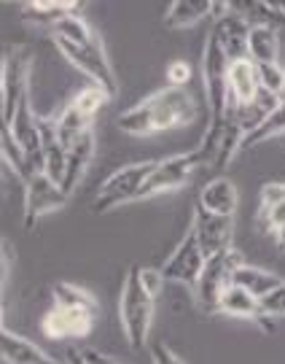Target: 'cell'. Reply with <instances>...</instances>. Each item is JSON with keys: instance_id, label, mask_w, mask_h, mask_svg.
<instances>
[{"instance_id": "cell-21", "label": "cell", "mask_w": 285, "mask_h": 364, "mask_svg": "<svg viewBox=\"0 0 285 364\" xmlns=\"http://www.w3.org/2000/svg\"><path fill=\"white\" fill-rule=\"evenodd\" d=\"M232 11H237L250 27H285V9L283 3L269 0H234Z\"/></svg>"}, {"instance_id": "cell-24", "label": "cell", "mask_w": 285, "mask_h": 364, "mask_svg": "<svg viewBox=\"0 0 285 364\" xmlns=\"http://www.w3.org/2000/svg\"><path fill=\"white\" fill-rule=\"evenodd\" d=\"M247 60L256 63V65L280 63V30H274V27H250Z\"/></svg>"}, {"instance_id": "cell-12", "label": "cell", "mask_w": 285, "mask_h": 364, "mask_svg": "<svg viewBox=\"0 0 285 364\" xmlns=\"http://www.w3.org/2000/svg\"><path fill=\"white\" fill-rule=\"evenodd\" d=\"M67 195L65 189L57 181H52L46 173H35L33 181L25 186V227L33 230L38 219H43L46 213L65 208Z\"/></svg>"}, {"instance_id": "cell-6", "label": "cell", "mask_w": 285, "mask_h": 364, "mask_svg": "<svg viewBox=\"0 0 285 364\" xmlns=\"http://www.w3.org/2000/svg\"><path fill=\"white\" fill-rule=\"evenodd\" d=\"M108 97L111 95L100 90V87H86V90H81L65 105V111L60 117H54V122H57V138H60V144H62L65 151H70L86 132H91V122L103 111Z\"/></svg>"}, {"instance_id": "cell-35", "label": "cell", "mask_w": 285, "mask_h": 364, "mask_svg": "<svg viewBox=\"0 0 285 364\" xmlns=\"http://www.w3.org/2000/svg\"><path fill=\"white\" fill-rule=\"evenodd\" d=\"M67 364H86V362H84L81 351H70V353H67Z\"/></svg>"}, {"instance_id": "cell-37", "label": "cell", "mask_w": 285, "mask_h": 364, "mask_svg": "<svg viewBox=\"0 0 285 364\" xmlns=\"http://www.w3.org/2000/svg\"><path fill=\"white\" fill-rule=\"evenodd\" d=\"M283 9H285V3H283Z\"/></svg>"}, {"instance_id": "cell-9", "label": "cell", "mask_w": 285, "mask_h": 364, "mask_svg": "<svg viewBox=\"0 0 285 364\" xmlns=\"http://www.w3.org/2000/svg\"><path fill=\"white\" fill-rule=\"evenodd\" d=\"M30 65H33V54L27 52L25 46H13L11 52L3 57V78H0L3 124H11L19 103L30 95Z\"/></svg>"}, {"instance_id": "cell-28", "label": "cell", "mask_w": 285, "mask_h": 364, "mask_svg": "<svg viewBox=\"0 0 285 364\" xmlns=\"http://www.w3.org/2000/svg\"><path fill=\"white\" fill-rule=\"evenodd\" d=\"M285 135V97L280 100V105L274 108L269 117L261 122V127L256 132H250L245 138V144L242 149H253V146H261L267 144V141H272V138H280Z\"/></svg>"}, {"instance_id": "cell-26", "label": "cell", "mask_w": 285, "mask_h": 364, "mask_svg": "<svg viewBox=\"0 0 285 364\" xmlns=\"http://www.w3.org/2000/svg\"><path fill=\"white\" fill-rule=\"evenodd\" d=\"M0 154H3V162H6V168L11 170L13 176L19 178V181H25V186L33 181V176H35V168L30 165V159H27L25 149L19 146V141L13 138V132L6 127V124H0Z\"/></svg>"}, {"instance_id": "cell-3", "label": "cell", "mask_w": 285, "mask_h": 364, "mask_svg": "<svg viewBox=\"0 0 285 364\" xmlns=\"http://www.w3.org/2000/svg\"><path fill=\"white\" fill-rule=\"evenodd\" d=\"M226 70H229V60L220 49L218 38L213 36V30L205 38V46H202V84H205V97H208V111H210V122H208V132H205V141L199 146V151L205 156V162L213 165L216 159V151H218L220 135H223V122H226V111H229V78H226Z\"/></svg>"}, {"instance_id": "cell-20", "label": "cell", "mask_w": 285, "mask_h": 364, "mask_svg": "<svg viewBox=\"0 0 285 364\" xmlns=\"http://www.w3.org/2000/svg\"><path fill=\"white\" fill-rule=\"evenodd\" d=\"M237 203H240V195H237V186L229 178H213L199 192V200H196L199 208L218 213V216H232V219L237 213Z\"/></svg>"}, {"instance_id": "cell-4", "label": "cell", "mask_w": 285, "mask_h": 364, "mask_svg": "<svg viewBox=\"0 0 285 364\" xmlns=\"http://www.w3.org/2000/svg\"><path fill=\"white\" fill-rule=\"evenodd\" d=\"M54 305L40 318V329L49 340L86 338L97 321V302L86 289L57 281L52 287Z\"/></svg>"}, {"instance_id": "cell-31", "label": "cell", "mask_w": 285, "mask_h": 364, "mask_svg": "<svg viewBox=\"0 0 285 364\" xmlns=\"http://www.w3.org/2000/svg\"><path fill=\"white\" fill-rule=\"evenodd\" d=\"M261 305H264V313H267L269 318H280V316H285V281L274 289L269 297L261 299Z\"/></svg>"}, {"instance_id": "cell-2", "label": "cell", "mask_w": 285, "mask_h": 364, "mask_svg": "<svg viewBox=\"0 0 285 364\" xmlns=\"http://www.w3.org/2000/svg\"><path fill=\"white\" fill-rule=\"evenodd\" d=\"M196 114H199V105L194 95H189L183 87H162L138 105L127 108L124 114H118L116 127L127 135L142 138V135L186 127L194 122Z\"/></svg>"}, {"instance_id": "cell-27", "label": "cell", "mask_w": 285, "mask_h": 364, "mask_svg": "<svg viewBox=\"0 0 285 364\" xmlns=\"http://www.w3.org/2000/svg\"><path fill=\"white\" fill-rule=\"evenodd\" d=\"M78 3H70V0H62V3H49V0H35V3H25V19L30 22H43L52 30L60 19H65L70 14H76Z\"/></svg>"}, {"instance_id": "cell-34", "label": "cell", "mask_w": 285, "mask_h": 364, "mask_svg": "<svg viewBox=\"0 0 285 364\" xmlns=\"http://www.w3.org/2000/svg\"><path fill=\"white\" fill-rule=\"evenodd\" d=\"M81 356H84L86 364H116L113 359H108V356H103V353L97 351H81Z\"/></svg>"}, {"instance_id": "cell-29", "label": "cell", "mask_w": 285, "mask_h": 364, "mask_svg": "<svg viewBox=\"0 0 285 364\" xmlns=\"http://www.w3.org/2000/svg\"><path fill=\"white\" fill-rule=\"evenodd\" d=\"M259 68V84L264 92H269L274 97L285 95V68L280 63H269V65H256Z\"/></svg>"}, {"instance_id": "cell-8", "label": "cell", "mask_w": 285, "mask_h": 364, "mask_svg": "<svg viewBox=\"0 0 285 364\" xmlns=\"http://www.w3.org/2000/svg\"><path fill=\"white\" fill-rule=\"evenodd\" d=\"M245 264V259L240 257V251L232 248V251H223L218 257H210L205 270H202V278L196 284L194 294L199 308L205 313H218L220 297L226 294V289L234 287V273L237 267Z\"/></svg>"}, {"instance_id": "cell-19", "label": "cell", "mask_w": 285, "mask_h": 364, "mask_svg": "<svg viewBox=\"0 0 285 364\" xmlns=\"http://www.w3.org/2000/svg\"><path fill=\"white\" fill-rule=\"evenodd\" d=\"M218 313H226V316H234V318H245V321H256L264 329H269V316L264 313V305L261 299H256L253 294H247L245 289L232 287L226 289V294L220 297Z\"/></svg>"}, {"instance_id": "cell-33", "label": "cell", "mask_w": 285, "mask_h": 364, "mask_svg": "<svg viewBox=\"0 0 285 364\" xmlns=\"http://www.w3.org/2000/svg\"><path fill=\"white\" fill-rule=\"evenodd\" d=\"M151 362L154 364H186L178 353L169 348L167 343H154V346H151Z\"/></svg>"}, {"instance_id": "cell-14", "label": "cell", "mask_w": 285, "mask_h": 364, "mask_svg": "<svg viewBox=\"0 0 285 364\" xmlns=\"http://www.w3.org/2000/svg\"><path fill=\"white\" fill-rule=\"evenodd\" d=\"M9 130L13 132V138L19 141V146L25 149L30 165L35 168V173H43L46 162H43V141H40V130H38V117L33 114V103H30V95L19 103L16 108V117H13L11 124H6Z\"/></svg>"}, {"instance_id": "cell-5", "label": "cell", "mask_w": 285, "mask_h": 364, "mask_svg": "<svg viewBox=\"0 0 285 364\" xmlns=\"http://www.w3.org/2000/svg\"><path fill=\"white\" fill-rule=\"evenodd\" d=\"M154 308L156 302L148 297V291L140 284V267L132 264L127 275H124V287H121V297H118V318H121L124 338H127V343L135 351L148 346Z\"/></svg>"}, {"instance_id": "cell-17", "label": "cell", "mask_w": 285, "mask_h": 364, "mask_svg": "<svg viewBox=\"0 0 285 364\" xmlns=\"http://www.w3.org/2000/svg\"><path fill=\"white\" fill-rule=\"evenodd\" d=\"M0 353H3V362L6 364H67L54 359L52 353L38 348L35 343L19 338L16 332H9L6 326L0 332Z\"/></svg>"}, {"instance_id": "cell-15", "label": "cell", "mask_w": 285, "mask_h": 364, "mask_svg": "<svg viewBox=\"0 0 285 364\" xmlns=\"http://www.w3.org/2000/svg\"><path fill=\"white\" fill-rule=\"evenodd\" d=\"M213 36L218 38L220 49H223L229 63L247 60V36H250V25H247L237 11L229 9L226 16H220L218 22H216V27H213Z\"/></svg>"}, {"instance_id": "cell-23", "label": "cell", "mask_w": 285, "mask_h": 364, "mask_svg": "<svg viewBox=\"0 0 285 364\" xmlns=\"http://www.w3.org/2000/svg\"><path fill=\"white\" fill-rule=\"evenodd\" d=\"M283 284V278L272 270H264L256 264H240L237 273H234V287L245 289L247 294H253L256 299H267L274 289Z\"/></svg>"}, {"instance_id": "cell-10", "label": "cell", "mask_w": 285, "mask_h": 364, "mask_svg": "<svg viewBox=\"0 0 285 364\" xmlns=\"http://www.w3.org/2000/svg\"><path fill=\"white\" fill-rule=\"evenodd\" d=\"M199 165H205V156H202L199 149L186 151V154L167 156V159H156V168H154V173L148 176L145 186H142L140 200L156 197V195H167V192H175V189L186 186Z\"/></svg>"}, {"instance_id": "cell-1", "label": "cell", "mask_w": 285, "mask_h": 364, "mask_svg": "<svg viewBox=\"0 0 285 364\" xmlns=\"http://www.w3.org/2000/svg\"><path fill=\"white\" fill-rule=\"evenodd\" d=\"M52 41L73 68H78L94 87L116 95V73L111 68L105 43L97 30H91L89 22L78 14H70L52 27Z\"/></svg>"}, {"instance_id": "cell-18", "label": "cell", "mask_w": 285, "mask_h": 364, "mask_svg": "<svg viewBox=\"0 0 285 364\" xmlns=\"http://www.w3.org/2000/svg\"><path fill=\"white\" fill-rule=\"evenodd\" d=\"M259 224L274 237L285 230V181H267L261 186Z\"/></svg>"}, {"instance_id": "cell-22", "label": "cell", "mask_w": 285, "mask_h": 364, "mask_svg": "<svg viewBox=\"0 0 285 364\" xmlns=\"http://www.w3.org/2000/svg\"><path fill=\"white\" fill-rule=\"evenodd\" d=\"M91 159H94V130L86 132V135H84V138H81V141L67 151L65 178H62V183H60V186L65 189L67 197L78 189L81 178H84V176H86V170H89Z\"/></svg>"}, {"instance_id": "cell-16", "label": "cell", "mask_w": 285, "mask_h": 364, "mask_svg": "<svg viewBox=\"0 0 285 364\" xmlns=\"http://www.w3.org/2000/svg\"><path fill=\"white\" fill-rule=\"evenodd\" d=\"M226 78H229V97H232L229 105H247L261 95L259 68H256V63H250V60L229 63Z\"/></svg>"}, {"instance_id": "cell-32", "label": "cell", "mask_w": 285, "mask_h": 364, "mask_svg": "<svg viewBox=\"0 0 285 364\" xmlns=\"http://www.w3.org/2000/svg\"><path fill=\"white\" fill-rule=\"evenodd\" d=\"M191 78V65L183 63V60H175L167 65V87H186Z\"/></svg>"}, {"instance_id": "cell-13", "label": "cell", "mask_w": 285, "mask_h": 364, "mask_svg": "<svg viewBox=\"0 0 285 364\" xmlns=\"http://www.w3.org/2000/svg\"><path fill=\"white\" fill-rule=\"evenodd\" d=\"M191 230H194L199 246L205 251V257H218L223 251L234 248V219L232 216H218L210 210L194 208V219H191Z\"/></svg>"}, {"instance_id": "cell-36", "label": "cell", "mask_w": 285, "mask_h": 364, "mask_svg": "<svg viewBox=\"0 0 285 364\" xmlns=\"http://www.w3.org/2000/svg\"><path fill=\"white\" fill-rule=\"evenodd\" d=\"M277 246H280V251H285V230L277 235Z\"/></svg>"}, {"instance_id": "cell-25", "label": "cell", "mask_w": 285, "mask_h": 364, "mask_svg": "<svg viewBox=\"0 0 285 364\" xmlns=\"http://www.w3.org/2000/svg\"><path fill=\"white\" fill-rule=\"evenodd\" d=\"M210 14H213V0H172L164 11V25L169 30H183L202 22Z\"/></svg>"}, {"instance_id": "cell-7", "label": "cell", "mask_w": 285, "mask_h": 364, "mask_svg": "<svg viewBox=\"0 0 285 364\" xmlns=\"http://www.w3.org/2000/svg\"><path fill=\"white\" fill-rule=\"evenodd\" d=\"M156 159H142V162H132V165H124L121 170H116L113 176H108L103 181V186L97 189V197L91 203V210L94 213H108V210L118 208L124 203H132V200H140V192L148 176L154 173Z\"/></svg>"}, {"instance_id": "cell-30", "label": "cell", "mask_w": 285, "mask_h": 364, "mask_svg": "<svg viewBox=\"0 0 285 364\" xmlns=\"http://www.w3.org/2000/svg\"><path fill=\"white\" fill-rule=\"evenodd\" d=\"M140 284H142V289L148 291V297L154 299V302H159L167 278L162 273V267H140Z\"/></svg>"}, {"instance_id": "cell-11", "label": "cell", "mask_w": 285, "mask_h": 364, "mask_svg": "<svg viewBox=\"0 0 285 364\" xmlns=\"http://www.w3.org/2000/svg\"><path fill=\"white\" fill-rule=\"evenodd\" d=\"M205 264H208V257H205V251L199 246L194 230L189 227V232L183 235V240L175 246V251L167 257V262L162 264V273H164L167 281L183 284V287H189V289H196Z\"/></svg>"}]
</instances>
